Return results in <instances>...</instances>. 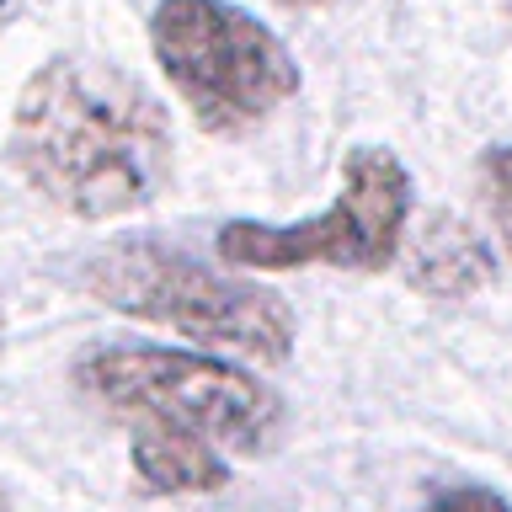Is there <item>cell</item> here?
Wrapping results in <instances>:
<instances>
[{
	"mask_svg": "<svg viewBox=\"0 0 512 512\" xmlns=\"http://www.w3.org/2000/svg\"><path fill=\"white\" fill-rule=\"evenodd\" d=\"M80 400L128 427H176L219 454H267L283 432V395L256 368L203 347L96 342L70 363Z\"/></svg>",
	"mask_w": 512,
	"mask_h": 512,
	"instance_id": "obj_3",
	"label": "cell"
},
{
	"mask_svg": "<svg viewBox=\"0 0 512 512\" xmlns=\"http://www.w3.org/2000/svg\"><path fill=\"white\" fill-rule=\"evenodd\" d=\"M80 283L107 310L166 326L187 336L203 352H230L240 363H288L299 320L278 288H262L230 267H214L203 256L160 235H123L86 256Z\"/></svg>",
	"mask_w": 512,
	"mask_h": 512,
	"instance_id": "obj_2",
	"label": "cell"
},
{
	"mask_svg": "<svg viewBox=\"0 0 512 512\" xmlns=\"http://www.w3.org/2000/svg\"><path fill=\"white\" fill-rule=\"evenodd\" d=\"M171 118L139 75L59 54L27 75L11 112V166L70 219H118L171 182Z\"/></svg>",
	"mask_w": 512,
	"mask_h": 512,
	"instance_id": "obj_1",
	"label": "cell"
},
{
	"mask_svg": "<svg viewBox=\"0 0 512 512\" xmlns=\"http://www.w3.org/2000/svg\"><path fill=\"white\" fill-rule=\"evenodd\" d=\"M507 16H512V0H507Z\"/></svg>",
	"mask_w": 512,
	"mask_h": 512,
	"instance_id": "obj_12",
	"label": "cell"
},
{
	"mask_svg": "<svg viewBox=\"0 0 512 512\" xmlns=\"http://www.w3.org/2000/svg\"><path fill=\"white\" fill-rule=\"evenodd\" d=\"M150 54L208 134H246L299 96V59L230 0H160Z\"/></svg>",
	"mask_w": 512,
	"mask_h": 512,
	"instance_id": "obj_4",
	"label": "cell"
},
{
	"mask_svg": "<svg viewBox=\"0 0 512 512\" xmlns=\"http://www.w3.org/2000/svg\"><path fill=\"white\" fill-rule=\"evenodd\" d=\"M128 454L144 491L155 496H208L230 486L219 448L176 427H128Z\"/></svg>",
	"mask_w": 512,
	"mask_h": 512,
	"instance_id": "obj_6",
	"label": "cell"
},
{
	"mask_svg": "<svg viewBox=\"0 0 512 512\" xmlns=\"http://www.w3.org/2000/svg\"><path fill=\"white\" fill-rule=\"evenodd\" d=\"M0 6H6V0H0Z\"/></svg>",
	"mask_w": 512,
	"mask_h": 512,
	"instance_id": "obj_13",
	"label": "cell"
},
{
	"mask_svg": "<svg viewBox=\"0 0 512 512\" xmlns=\"http://www.w3.org/2000/svg\"><path fill=\"white\" fill-rule=\"evenodd\" d=\"M411 224V171L384 144H358L342 160V187L320 214L299 224L230 219L219 230V256L235 272H299L342 267L384 272L406 246Z\"/></svg>",
	"mask_w": 512,
	"mask_h": 512,
	"instance_id": "obj_5",
	"label": "cell"
},
{
	"mask_svg": "<svg viewBox=\"0 0 512 512\" xmlns=\"http://www.w3.org/2000/svg\"><path fill=\"white\" fill-rule=\"evenodd\" d=\"M416 512H512V502L496 486H448L438 496H427Z\"/></svg>",
	"mask_w": 512,
	"mask_h": 512,
	"instance_id": "obj_9",
	"label": "cell"
},
{
	"mask_svg": "<svg viewBox=\"0 0 512 512\" xmlns=\"http://www.w3.org/2000/svg\"><path fill=\"white\" fill-rule=\"evenodd\" d=\"M480 203H486L496 240L512 251V144H491L480 155Z\"/></svg>",
	"mask_w": 512,
	"mask_h": 512,
	"instance_id": "obj_8",
	"label": "cell"
},
{
	"mask_svg": "<svg viewBox=\"0 0 512 512\" xmlns=\"http://www.w3.org/2000/svg\"><path fill=\"white\" fill-rule=\"evenodd\" d=\"M283 6H320V0H283Z\"/></svg>",
	"mask_w": 512,
	"mask_h": 512,
	"instance_id": "obj_10",
	"label": "cell"
},
{
	"mask_svg": "<svg viewBox=\"0 0 512 512\" xmlns=\"http://www.w3.org/2000/svg\"><path fill=\"white\" fill-rule=\"evenodd\" d=\"M0 512H11V496L6 491H0Z\"/></svg>",
	"mask_w": 512,
	"mask_h": 512,
	"instance_id": "obj_11",
	"label": "cell"
},
{
	"mask_svg": "<svg viewBox=\"0 0 512 512\" xmlns=\"http://www.w3.org/2000/svg\"><path fill=\"white\" fill-rule=\"evenodd\" d=\"M406 272H411L416 288H427V294L464 299V294H475V288L491 283L496 262H491V246L459 214H438L422 235H416V246L406 256Z\"/></svg>",
	"mask_w": 512,
	"mask_h": 512,
	"instance_id": "obj_7",
	"label": "cell"
}]
</instances>
